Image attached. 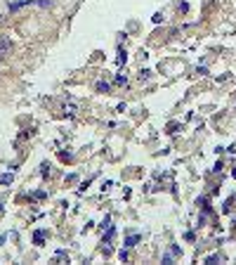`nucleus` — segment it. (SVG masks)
Returning a JSON list of instances; mask_svg holds the SVG:
<instances>
[{
    "instance_id": "nucleus-1",
    "label": "nucleus",
    "mask_w": 236,
    "mask_h": 265,
    "mask_svg": "<svg viewBox=\"0 0 236 265\" xmlns=\"http://www.w3.org/2000/svg\"><path fill=\"white\" fill-rule=\"evenodd\" d=\"M10 52H12V43H10V38H0V57L5 60Z\"/></svg>"
},
{
    "instance_id": "nucleus-2",
    "label": "nucleus",
    "mask_w": 236,
    "mask_h": 265,
    "mask_svg": "<svg viewBox=\"0 0 236 265\" xmlns=\"http://www.w3.org/2000/svg\"><path fill=\"white\" fill-rule=\"evenodd\" d=\"M0 183H12V175H0Z\"/></svg>"
},
{
    "instance_id": "nucleus-3",
    "label": "nucleus",
    "mask_w": 236,
    "mask_h": 265,
    "mask_svg": "<svg viewBox=\"0 0 236 265\" xmlns=\"http://www.w3.org/2000/svg\"><path fill=\"white\" fill-rule=\"evenodd\" d=\"M137 239H140V237H130V239H128V246H135V244H137Z\"/></svg>"
}]
</instances>
